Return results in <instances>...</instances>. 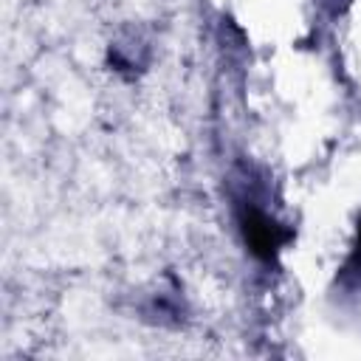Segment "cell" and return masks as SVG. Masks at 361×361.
I'll return each instance as SVG.
<instances>
[{
  "mask_svg": "<svg viewBox=\"0 0 361 361\" xmlns=\"http://www.w3.org/2000/svg\"><path fill=\"white\" fill-rule=\"evenodd\" d=\"M240 226H243V234H245V243L251 245V251L257 257H274L279 243L285 240L282 228L259 209H243L240 214Z\"/></svg>",
  "mask_w": 361,
  "mask_h": 361,
  "instance_id": "cell-1",
  "label": "cell"
}]
</instances>
